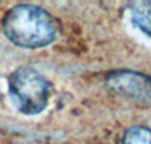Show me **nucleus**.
I'll list each match as a JSON object with an SVG mask.
<instances>
[{
	"instance_id": "f257e3e1",
	"label": "nucleus",
	"mask_w": 151,
	"mask_h": 144,
	"mask_svg": "<svg viewBox=\"0 0 151 144\" xmlns=\"http://www.w3.org/2000/svg\"><path fill=\"white\" fill-rule=\"evenodd\" d=\"M2 29L12 44L35 50L47 47L56 40L59 24L44 8L30 3H18L5 14Z\"/></svg>"
},
{
	"instance_id": "f03ea898",
	"label": "nucleus",
	"mask_w": 151,
	"mask_h": 144,
	"mask_svg": "<svg viewBox=\"0 0 151 144\" xmlns=\"http://www.w3.org/2000/svg\"><path fill=\"white\" fill-rule=\"evenodd\" d=\"M8 93L18 112L24 115H38L47 108L52 85L42 73L33 67L23 65L9 74Z\"/></svg>"
},
{
	"instance_id": "7ed1b4c3",
	"label": "nucleus",
	"mask_w": 151,
	"mask_h": 144,
	"mask_svg": "<svg viewBox=\"0 0 151 144\" xmlns=\"http://www.w3.org/2000/svg\"><path fill=\"white\" fill-rule=\"evenodd\" d=\"M104 87L112 94L137 103H151V77L133 70H113L104 77Z\"/></svg>"
},
{
	"instance_id": "20e7f679",
	"label": "nucleus",
	"mask_w": 151,
	"mask_h": 144,
	"mask_svg": "<svg viewBox=\"0 0 151 144\" xmlns=\"http://www.w3.org/2000/svg\"><path fill=\"white\" fill-rule=\"evenodd\" d=\"M130 23L134 28L151 38V2H133L127 6Z\"/></svg>"
},
{
	"instance_id": "39448f33",
	"label": "nucleus",
	"mask_w": 151,
	"mask_h": 144,
	"mask_svg": "<svg viewBox=\"0 0 151 144\" xmlns=\"http://www.w3.org/2000/svg\"><path fill=\"white\" fill-rule=\"evenodd\" d=\"M121 144H151V129L147 126H130L122 134Z\"/></svg>"
}]
</instances>
